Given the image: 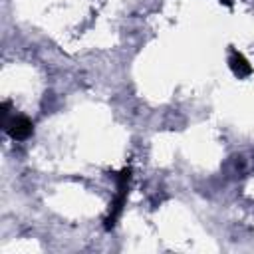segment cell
I'll list each match as a JSON object with an SVG mask.
<instances>
[{
	"label": "cell",
	"mask_w": 254,
	"mask_h": 254,
	"mask_svg": "<svg viewBox=\"0 0 254 254\" xmlns=\"http://www.w3.org/2000/svg\"><path fill=\"white\" fill-rule=\"evenodd\" d=\"M129 183H131V169L125 167L121 169L117 175H115V185H117V192H115V198L113 202L109 204V214L105 218V228L111 230L117 222V218L121 216L123 212V206L127 202V192H129Z\"/></svg>",
	"instance_id": "obj_1"
},
{
	"label": "cell",
	"mask_w": 254,
	"mask_h": 254,
	"mask_svg": "<svg viewBox=\"0 0 254 254\" xmlns=\"http://www.w3.org/2000/svg\"><path fill=\"white\" fill-rule=\"evenodd\" d=\"M4 131H6L12 139H16V141H24V139H28V137L32 135L34 123H32L26 115H12V119H10L8 125L4 127Z\"/></svg>",
	"instance_id": "obj_2"
},
{
	"label": "cell",
	"mask_w": 254,
	"mask_h": 254,
	"mask_svg": "<svg viewBox=\"0 0 254 254\" xmlns=\"http://www.w3.org/2000/svg\"><path fill=\"white\" fill-rule=\"evenodd\" d=\"M228 67L232 69V73L236 75V77H248L250 73H252V65H250V62L238 52V50H230V54H228Z\"/></svg>",
	"instance_id": "obj_3"
},
{
	"label": "cell",
	"mask_w": 254,
	"mask_h": 254,
	"mask_svg": "<svg viewBox=\"0 0 254 254\" xmlns=\"http://www.w3.org/2000/svg\"><path fill=\"white\" fill-rule=\"evenodd\" d=\"M220 4H224V6L230 8V6H232V0H220Z\"/></svg>",
	"instance_id": "obj_4"
}]
</instances>
